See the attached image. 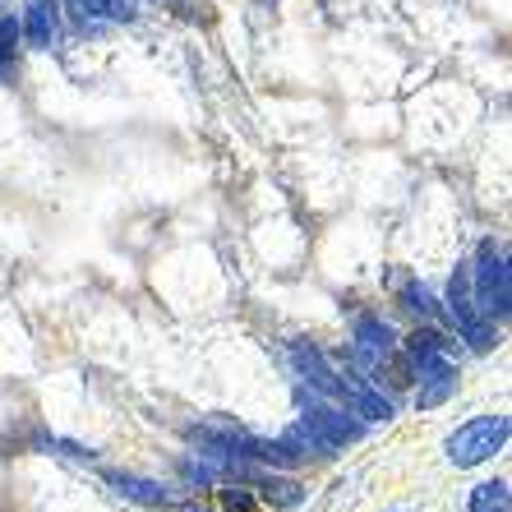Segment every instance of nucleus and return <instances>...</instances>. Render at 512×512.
<instances>
[{
	"label": "nucleus",
	"instance_id": "nucleus-1",
	"mask_svg": "<svg viewBox=\"0 0 512 512\" xmlns=\"http://www.w3.org/2000/svg\"><path fill=\"white\" fill-rule=\"evenodd\" d=\"M503 443H508V416H476L448 434L443 453H448V462H453L457 471H471V466L499 457Z\"/></svg>",
	"mask_w": 512,
	"mask_h": 512
},
{
	"label": "nucleus",
	"instance_id": "nucleus-2",
	"mask_svg": "<svg viewBox=\"0 0 512 512\" xmlns=\"http://www.w3.org/2000/svg\"><path fill=\"white\" fill-rule=\"evenodd\" d=\"M476 310L485 314L489 323L494 319H508V259H503V250H494V245H480V259H476Z\"/></svg>",
	"mask_w": 512,
	"mask_h": 512
},
{
	"label": "nucleus",
	"instance_id": "nucleus-3",
	"mask_svg": "<svg viewBox=\"0 0 512 512\" xmlns=\"http://www.w3.org/2000/svg\"><path fill=\"white\" fill-rule=\"evenodd\" d=\"M448 305H453L457 333L471 342V351H494V323L476 310V300H471V291H466V273L453 277V286H448Z\"/></svg>",
	"mask_w": 512,
	"mask_h": 512
},
{
	"label": "nucleus",
	"instance_id": "nucleus-4",
	"mask_svg": "<svg viewBox=\"0 0 512 512\" xmlns=\"http://www.w3.org/2000/svg\"><path fill=\"white\" fill-rule=\"evenodd\" d=\"M300 425L310 429V439L319 453H333V448H346V443H356L365 429L356 425V420H346L342 411H328V406H305V416H300Z\"/></svg>",
	"mask_w": 512,
	"mask_h": 512
},
{
	"label": "nucleus",
	"instance_id": "nucleus-5",
	"mask_svg": "<svg viewBox=\"0 0 512 512\" xmlns=\"http://www.w3.org/2000/svg\"><path fill=\"white\" fill-rule=\"evenodd\" d=\"M457 388V370H453V360L443 356H429L420 360V393H416V406L420 411H434V406H443L448 397H453Z\"/></svg>",
	"mask_w": 512,
	"mask_h": 512
},
{
	"label": "nucleus",
	"instance_id": "nucleus-6",
	"mask_svg": "<svg viewBox=\"0 0 512 512\" xmlns=\"http://www.w3.org/2000/svg\"><path fill=\"white\" fill-rule=\"evenodd\" d=\"M19 37H24L33 51H51L60 37V5L56 0H33L24 14V24H19Z\"/></svg>",
	"mask_w": 512,
	"mask_h": 512
},
{
	"label": "nucleus",
	"instance_id": "nucleus-7",
	"mask_svg": "<svg viewBox=\"0 0 512 512\" xmlns=\"http://www.w3.org/2000/svg\"><path fill=\"white\" fill-rule=\"evenodd\" d=\"M393 346H397V337L383 319H360L356 323V360L365 365V370H383V360L393 356Z\"/></svg>",
	"mask_w": 512,
	"mask_h": 512
},
{
	"label": "nucleus",
	"instance_id": "nucleus-8",
	"mask_svg": "<svg viewBox=\"0 0 512 512\" xmlns=\"http://www.w3.org/2000/svg\"><path fill=\"white\" fill-rule=\"evenodd\" d=\"M337 397H346V406L356 411V416L365 420H388L393 416V406H388V397L374 393L365 379H356V374H346V379H337Z\"/></svg>",
	"mask_w": 512,
	"mask_h": 512
},
{
	"label": "nucleus",
	"instance_id": "nucleus-9",
	"mask_svg": "<svg viewBox=\"0 0 512 512\" xmlns=\"http://www.w3.org/2000/svg\"><path fill=\"white\" fill-rule=\"evenodd\" d=\"M111 485H116L120 499H130V503H143V508H167L171 494L157 480H143V476H125V471H111Z\"/></svg>",
	"mask_w": 512,
	"mask_h": 512
},
{
	"label": "nucleus",
	"instance_id": "nucleus-10",
	"mask_svg": "<svg viewBox=\"0 0 512 512\" xmlns=\"http://www.w3.org/2000/svg\"><path fill=\"white\" fill-rule=\"evenodd\" d=\"M296 365H300V374L310 379V388L314 393H328V397H337V374L328 370V360H323V351L319 346H305V342H296Z\"/></svg>",
	"mask_w": 512,
	"mask_h": 512
},
{
	"label": "nucleus",
	"instance_id": "nucleus-11",
	"mask_svg": "<svg viewBox=\"0 0 512 512\" xmlns=\"http://www.w3.org/2000/svg\"><path fill=\"white\" fill-rule=\"evenodd\" d=\"M254 485L263 489V499L273 503V508H300L305 503V489L296 485V480H282V476H254Z\"/></svg>",
	"mask_w": 512,
	"mask_h": 512
},
{
	"label": "nucleus",
	"instance_id": "nucleus-12",
	"mask_svg": "<svg viewBox=\"0 0 512 512\" xmlns=\"http://www.w3.org/2000/svg\"><path fill=\"white\" fill-rule=\"evenodd\" d=\"M439 351H448V342H443L434 328H416V333L402 342V356L411 360V365H420V360H429V356H439Z\"/></svg>",
	"mask_w": 512,
	"mask_h": 512
},
{
	"label": "nucleus",
	"instance_id": "nucleus-13",
	"mask_svg": "<svg viewBox=\"0 0 512 512\" xmlns=\"http://www.w3.org/2000/svg\"><path fill=\"white\" fill-rule=\"evenodd\" d=\"M471 512H508V485L503 480H485L471 489Z\"/></svg>",
	"mask_w": 512,
	"mask_h": 512
},
{
	"label": "nucleus",
	"instance_id": "nucleus-14",
	"mask_svg": "<svg viewBox=\"0 0 512 512\" xmlns=\"http://www.w3.org/2000/svg\"><path fill=\"white\" fill-rule=\"evenodd\" d=\"M84 19H125V5L120 0H70Z\"/></svg>",
	"mask_w": 512,
	"mask_h": 512
},
{
	"label": "nucleus",
	"instance_id": "nucleus-15",
	"mask_svg": "<svg viewBox=\"0 0 512 512\" xmlns=\"http://www.w3.org/2000/svg\"><path fill=\"white\" fill-rule=\"evenodd\" d=\"M14 42H19V24H14V19H0V70H10Z\"/></svg>",
	"mask_w": 512,
	"mask_h": 512
},
{
	"label": "nucleus",
	"instance_id": "nucleus-16",
	"mask_svg": "<svg viewBox=\"0 0 512 512\" xmlns=\"http://www.w3.org/2000/svg\"><path fill=\"white\" fill-rule=\"evenodd\" d=\"M222 503H227L231 512H254V499L245 489H222Z\"/></svg>",
	"mask_w": 512,
	"mask_h": 512
},
{
	"label": "nucleus",
	"instance_id": "nucleus-17",
	"mask_svg": "<svg viewBox=\"0 0 512 512\" xmlns=\"http://www.w3.org/2000/svg\"><path fill=\"white\" fill-rule=\"evenodd\" d=\"M406 310H416V314H429V310H434V300H429L425 286H411V291H406Z\"/></svg>",
	"mask_w": 512,
	"mask_h": 512
},
{
	"label": "nucleus",
	"instance_id": "nucleus-18",
	"mask_svg": "<svg viewBox=\"0 0 512 512\" xmlns=\"http://www.w3.org/2000/svg\"><path fill=\"white\" fill-rule=\"evenodd\" d=\"M180 512H213V508H203V503H180Z\"/></svg>",
	"mask_w": 512,
	"mask_h": 512
}]
</instances>
